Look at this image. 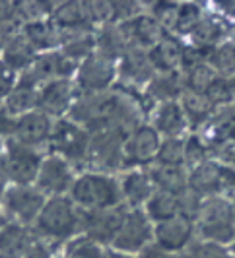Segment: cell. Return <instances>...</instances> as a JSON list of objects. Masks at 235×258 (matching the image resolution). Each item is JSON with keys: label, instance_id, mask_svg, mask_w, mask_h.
Returning <instances> with one entry per match:
<instances>
[{"label": "cell", "instance_id": "obj_1", "mask_svg": "<svg viewBox=\"0 0 235 258\" xmlns=\"http://www.w3.org/2000/svg\"><path fill=\"white\" fill-rule=\"evenodd\" d=\"M78 231H82V210H76L74 202L63 196L45 202L35 220V233L49 243H63Z\"/></svg>", "mask_w": 235, "mask_h": 258}, {"label": "cell", "instance_id": "obj_2", "mask_svg": "<svg viewBox=\"0 0 235 258\" xmlns=\"http://www.w3.org/2000/svg\"><path fill=\"white\" fill-rule=\"evenodd\" d=\"M195 225L202 235V241L216 245H227L235 241V218L233 206L222 196L204 198L195 218Z\"/></svg>", "mask_w": 235, "mask_h": 258}, {"label": "cell", "instance_id": "obj_3", "mask_svg": "<svg viewBox=\"0 0 235 258\" xmlns=\"http://www.w3.org/2000/svg\"><path fill=\"white\" fill-rule=\"evenodd\" d=\"M72 202L84 212L117 208L123 202L119 182L103 173H86L72 184Z\"/></svg>", "mask_w": 235, "mask_h": 258}, {"label": "cell", "instance_id": "obj_4", "mask_svg": "<svg viewBox=\"0 0 235 258\" xmlns=\"http://www.w3.org/2000/svg\"><path fill=\"white\" fill-rule=\"evenodd\" d=\"M0 258H51V248L26 225H4L0 229Z\"/></svg>", "mask_w": 235, "mask_h": 258}, {"label": "cell", "instance_id": "obj_5", "mask_svg": "<svg viewBox=\"0 0 235 258\" xmlns=\"http://www.w3.org/2000/svg\"><path fill=\"white\" fill-rule=\"evenodd\" d=\"M90 140L92 136L88 134V130L82 128L74 120H58L52 126L49 144L56 154L63 155V159L80 163L88 159Z\"/></svg>", "mask_w": 235, "mask_h": 258}, {"label": "cell", "instance_id": "obj_6", "mask_svg": "<svg viewBox=\"0 0 235 258\" xmlns=\"http://www.w3.org/2000/svg\"><path fill=\"white\" fill-rule=\"evenodd\" d=\"M152 237H154V227L150 225V218L140 208L129 210L117 237L113 241V246H115V250L125 252V254L142 252L144 248L150 246Z\"/></svg>", "mask_w": 235, "mask_h": 258}, {"label": "cell", "instance_id": "obj_7", "mask_svg": "<svg viewBox=\"0 0 235 258\" xmlns=\"http://www.w3.org/2000/svg\"><path fill=\"white\" fill-rule=\"evenodd\" d=\"M125 140H127V134L119 130H107V132L93 134L86 161H90L99 171H115L123 165Z\"/></svg>", "mask_w": 235, "mask_h": 258}, {"label": "cell", "instance_id": "obj_8", "mask_svg": "<svg viewBox=\"0 0 235 258\" xmlns=\"http://www.w3.org/2000/svg\"><path fill=\"white\" fill-rule=\"evenodd\" d=\"M127 212L129 210H125L123 204L117 208H109V210H97V212L82 210V231L86 233L90 241L97 245H105V243L113 245Z\"/></svg>", "mask_w": 235, "mask_h": 258}, {"label": "cell", "instance_id": "obj_9", "mask_svg": "<svg viewBox=\"0 0 235 258\" xmlns=\"http://www.w3.org/2000/svg\"><path fill=\"white\" fill-rule=\"evenodd\" d=\"M159 132L154 126L140 124L136 130H132L125 140L123 148V165H144V163H154L159 152Z\"/></svg>", "mask_w": 235, "mask_h": 258}, {"label": "cell", "instance_id": "obj_10", "mask_svg": "<svg viewBox=\"0 0 235 258\" xmlns=\"http://www.w3.org/2000/svg\"><path fill=\"white\" fill-rule=\"evenodd\" d=\"M4 167L8 179L18 182L20 186H27L33 179H37L41 157L37 152H33V148L12 140L8 142V154L4 155Z\"/></svg>", "mask_w": 235, "mask_h": 258}, {"label": "cell", "instance_id": "obj_11", "mask_svg": "<svg viewBox=\"0 0 235 258\" xmlns=\"http://www.w3.org/2000/svg\"><path fill=\"white\" fill-rule=\"evenodd\" d=\"M115 78V60L107 58L99 52L88 56L78 70V88L86 95L107 91Z\"/></svg>", "mask_w": 235, "mask_h": 258}, {"label": "cell", "instance_id": "obj_12", "mask_svg": "<svg viewBox=\"0 0 235 258\" xmlns=\"http://www.w3.org/2000/svg\"><path fill=\"white\" fill-rule=\"evenodd\" d=\"M2 204L8 210V214L14 216L20 223H33L39 218L41 210L45 206V198L39 188H29V186H12L4 192Z\"/></svg>", "mask_w": 235, "mask_h": 258}, {"label": "cell", "instance_id": "obj_13", "mask_svg": "<svg viewBox=\"0 0 235 258\" xmlns=\"http://www.w3.org/2000/svg\"><path fill=\"white\" fill-rule=\"evenodd\" d=\"M119 26H121V31L127 39L129 47H138L144 51L146 49L150 51L165 37V29L154 16H136L131 22H125Z\"/></svg>", "mask_w": 235, "mask_h": 258}, {"label": "cell", "instance_id": "obj_14", "mask_svg": "<svg viewBox=\"0 0 235 258\" xmlns=\"http://www.w3.org/2000/svg\"><path fill=\"white\" fill-rule=\"evenodd\" d=\"M193 233H195V221L177 216L175 220L157 223L154 229V239L159 248L167 252H179L193 243Z\"/></svg>", "mask_w": 235, "mask_h": 258}, {"label": "cell", "instance_id": "obj_15", "mask_svg": "<svg viewBox=\"0 0 235 258\" xmlns=\"http://www.w3.org/2000/svg\"><path fill=\"white\" fill-rule=\"evenodd\" d=\"M72 184H74V177H72V169L66 159L52 155V157H47L45 161H41L39 173H37L39 192L58 196L68 188H72Z\"/></svg>", "mask_w": 235, "mask_h": 258}, {"label": "cell", "instance_id": "obj_16", "mask_svg": "<svg viewBox=\"0 0 235 258\" xmlns=\"http://www.w3.org/2000/svg\"><path fill=\"white\" fill-rule=\"evenodd\" d=\"M52 124L51 118L45 113H26L16 120V142L24 144L27 148L39 146L51 138Z\"/></svg>", "mask_w": 235, "mask_h": 258}, {"label": "cell", "instance_id": "obj_17", "mask_svg": "<svg viewBox=\"0 0 235 258\" xmlns=\"http://www.w3.org/2000/svg\"><path fill=\"white\" fill-rule=\"evenodd\" d=\"M37 107L45 115H65V111L72 109V86L68 80H52L43 86L39 91Z\"/></svg>", "mask_w": 235, "mask_h": 258}, {"label": "cell", "instance_id": "obj_18", "mask_svg": "<svg viewBox=\"0 0 235 258\" xmlns=\"http://www.w3.org/2000/svg\"><path fill=\"white\" fill-rule=\"evenodd\" d=\"M189 188L195 190L202 200L204 196H220L222 192V163L218 161H204L196 165L189 175Z\"/></svg>", "mask_w": 235, "mask_h": 258}, {"label": "cell", "instance_id": "obj_19", "mask_svg": "<svg viewBox=\"0 0 235 258\" xmlns=\"http://www.w3.org/2000/svg\"><path fill=\"white\" fill-rule=\"evenodd\" d=\"M154 66L150 62L148 51L138 47H129L125 54L121 56V76L123 80H129L134 86L150 84L154 80Z\"/></svg>", "mask_w": 235, "mask_h": 258}, {"label": "cell", "instance_id": "obj_20", "mask_svg": "<svg viewBox=\"0 0 235 258\" xmlns=\"http://www.w3.org/2000/svg\"><path fill=\"white\" fill-rule=\"evenodd\" d=\"M156 192V186L150 179V175L146 171H129L123 182H121V194L123 200L127 202V206L131 210H138V206L146 204Z\"/></svg>", "mask_w": 235, "mask_h": 258}, {"label": "cell", "instance_id": "obj_21", "mask_svg": "<svg viewBox=\"0 0 235 258\" xmlns=\"http://www.w3.org/2000/svg\"><path fill=\"white\" fill-rule=\"evenodd\" d=\"M148 175L154 182L156 190H161V192L179 196L189 188V175L183 165H163L154 161V165L148 169Z\"/></svg>", "mask_w": 235, "mask_h": 258}, {"label": "cell", "instance_id": "obj_22", "mask_svg": "<svg viewBox=\"0 0 235 258\" xmlns=\"http://www.w3.org/2000/svg\"><path fill=\"white\" fill-rule=\"evenodd\" d=\"M183 51L185 47L181 45L179 39L165 35L156 47H152L148 51V56H150V62L156 72L167 74V72H177V68H181Z\"/></svg>", "mask_w": 235, "mask_h": 258}, {"label": "cell", "instance_id": "obj_23", "mask_svg": "<svg viewBox=\"0 0 235 258\" xmlns=\"http://www.w3.org/2000/svg\"><path fill=\"white\" fill-rule=\"evenodd\" d=\"M52 24L63 29V33L68 31H82V29H92L93 24L86 2H65L52 12Z\"/></svg>", "mask_w": 235, "mask_h": 258}, {"label": "cell", "instance_id": "obj_24", "mask_svg": "<svg viewBox=\"0 0 235 258\" xmlns=\"http://www.w3.org/2000/svg\"><path fill=\"white\" fill-rule=\"evenodd\" d=\"M189 120L183 113V107L177 101H169V103H161L156 109V116H154V128L159 134H165L167 138H179L187 128Z\"/></svg>", "mask_w": 235, "mask_h": 258}, {"label": "cell", "instance_id": "obj_25", "mask_svg": "<svg viewBox=\"0 0 235 258\" xmlns=\"http://www.w3.org/2000/svg\"><path fill=\"white\" fill-rule=\"evenodd\" d=\"M185 80H181L179 72H167V74H157L148 86V97L159 105L177 101V97L183 95Z\"/></svg>", "mask_w": 235, "mask_h": 258}, {"label": "cell", "instance_id": "obj_26", "mask_svg": "<svg viewBox=\"0 0 235 258\" xmlns=\"http://www.w3.org/2000/svg\"><path fill=\"white\" fill-rule=\"evenodd\" d=\"M24 37L31 43L33 49H52L54 45L63 43V31L51 22L41 20L31 22L24 27Z\"/></svg>", "mask_w": 235, "mask_h": 258}, {"label": "cell", "instance_id": "obj_27", "mask_svg": "<svg viewBox=\"0 0 235 258\" xmlns=\"http://www.w3.org/2000/svg\"><path fill=\"white\" fill-rule=\"evenodd\" d=\"M127 49H129V43H127V39L121 31V26L105 24L101 27V31L97 33V37H95V52L103 54L111 60L123 56Z\"/></svg>", "mask_w": 235, "mask_h": 258}, {"label": "cell", "instance_id": "obj_28", "mask_svg": "<svg viewBox=\"0 0 235 258\" xmlns=\"http://www.w3.org/2000/svg\"><path fill=\"white\" fill-rule=\"evenodd\" d=\"M235 128V107L233 105H227L223 107L220 113H216L214 116H210L204 124V136L210 140L212 146L223 142V140H229ZM210 146V148H212Z\"/></svg>", "mask_w": 235, "mask_h": 258}, {"label": "cell", "instance_id": "obj_29", "mask_svg": "<svg viewBox=\"0 0 235 258\" xmlns=\"http://www.w3.org/2000/svg\"><path fill=\"white\" fill-rule=\"evenodd\" d=\"M225 29L227 26L223 20L216 18V16H204L198 27L191 33L195 39V47L202 49V51H212L216 47V43H220L225 35Z\"/></svg>", "mask_w": 235, "mask_h": 258}, {"label": "cell", "instance_id": "obj_30", "mask_svg": "<svg viewBox=\"0 0 235 258\" xmlns=\"http://www.w3.org/2000/svg\"><path fill=\"white\" fill-rule=\"evenodd\" d=\"M146 216L150 220L157 221V223H165V221L169 220H175L177 216H181L177 196L169 192L156 190L154 196L146 202Z\"/></svg>", "mask_w": 235, "mask_h": 258}, {"label": "cell", "instance_id": "obj_31", "mask_svg": "<svg viewBox=\"0 0 235 258\" xmlns=\"http://www.w3.org/2000/svg\"><path fill=\"white\" fill-rule=\"evenodd\" d=\"M181 107L189 122L193 124H206L212 113H214V105L208 99V95L202 93H193V91H183L181 95Z\"/></svg>", "mask_w": 235, "mask_h": 258}, {"label": "cell", "instance_id": "obj_32", "mask_svg": "<svg viewBox=\"0 0 235 258\" xmlns=\"http://www.w3.org/2000/svg\"><path fill=\"white\" fill-rule=\"evenodd\" d=\"M35 62V49L24 35H18L10 45L4 47V64L10 66L14 72L24 70Z\"/></svg>", "mask_w": 235, "mask_h": 258}, {"label": "cell", "instance_id": "obj_33", "mask_svg": "<svg viewBox=\"0 0 235 258\" xmlns=\"http://www.w3.org/2000/svg\"><path fill=\"white\" fill-rule=\"evenodd\" d=\"M208 64L214 72L223 80L235 76V43L225 41L222 45H216L208 54Z\"/></svg>", "mask_w": 235, "mask_h": 258}, {"label": "cell", "instance_id": "obj_34", "mask_svg": "<svg viewBox=\"0 0 235 258\" xmlns=\"http://www.w3.org/2000/svg\"><path fill=\"white\" fill-rule=\"evenodd\" d=\"M39 99V93L35 90V86L26 84V82H18V86L10 91L8 101H6V111L10 115H20V113H29Z\"/></svg>", "mask_w": 235, "mask_h": 258}, {"label": "cell", "instance_id": "obj_35", "mask_svg": "<svg viewBox=\"0 0 235 258\" xmlns=\"http://www.w3.org/2000/svg\"><path fill=\"white\" fill-rule=\"evenodd\" d=\"M218 78L220 76L214 72V68L204 62V64L193 68L191 72H187V76H185V90L206 95L210 88L216 84Z\"/></svg>", "mask_w": 235, "mask_h": 258}, {"label": "cell", "instance_id": "obj_36", "mask_svg": "<svg viewBox=\"0 0 235 258\" xmlns=\"http://www.w3.org/2000/svg\"><path fill=\"white\" fill-rule=\"evenodd\" d=\"M204 14L202 8L195 4V2H189V4H179V10H177V20H175V31L177 33H193L198 24L202 22Z\"/></svg>", "mask_w": 235, "mask_h": 258}, {"label": "cell", "instance_id": "obj_37", "mask_svg": "<svg viewBox=\"0 0 235 258\" xmlns=\"http://www.w3.org/2000/svg\"><path fill=\"white\" fill-rule=\"evenodd\" d=\"M156 163H163V165H183L185 140H181V138H167L165 142H161L156 157Z\"/></svg>", "mask_w": 235, "mask_h": 258}, {"label": "cell", "instance_id": "obj_38", "mask_svg": "<svg viewBox=\"0 0 235 258\" xmlns=\"http://www.w3.org/2000/svg\"><path fill=\"white\" fill-rule=\"evenodd\" d=\"M185 258H235V254L227 252L222 245L210 241H193L187 246Z\"/></svg>", "mask_w": 235, "mask_h": 258}, {"label": "cell", "instance_id": "obj_39", "mask_svg": "<svg viewBox=\"0 0 235 258\" xmlns=\"http://www.w3.org/2000/svg\"><path fill=\"white\" fill-rule=\"evenodd\" d=\"M105 256L107 254H105L103 246L90 241L88 237H82L78 241L70 243L68 250H66V258H105Z\"/></svg>", "mask_w": 235, "mask_h": 258}, {"label": "cell", "instance_id": "obj_40", "mask_svg": "<svg viewBox=\"0 0 235 258\" xmlns=\"http://www.w3.org/2000/svg\"><path fill=\"white\" fill-rule=\"evenodd\" d=\"M208 152H210V148L204 144V140H202L200 136H191V138L185 142V163L195 169L196 165L208 161V159H206V157H208Z\"/></svg>", "mask_w": 235, "mask_h": 258}, {"label": "cell", "instance_id": "obj_41", "mask_svg": "<svg viewBox=\"0 0 235 258\" xmlns=\"http://www.w3.org/2000/svg\"><path fill=\"white\" fill-rule=\"evenodd\" d=\"M51 6L49 2H22L16 4V12L20 16V20H27V24L31 22H41L47 14H51Z\"/></svg>", "mask_w": 235, "mask_h": 258}, {"label": "cell", "instance_id": "obj_42", "mask_svg": "<svg viewBox=\"0 0 235 258\" xmlns=\"http://www.w3.org/2000/svg\"><path fill=\"white\" fill-rule=\"evenodd\" d=\"M177 10H179V4L159 2V4H154V14L152 16L163 26V29H173L175 20H177Z\"/></svg>", "mask_w": 235, "mask_h": 258}, {"label": "cell", "instance_id": "obj_43", "mask_svg": "<svg viewBox=\"0 0 235 258\" xmlns=\"http://www.w3.org/2000/svg\"><path fill=\"white\" fill-rule=\"evenodd\" d=\"M206 95H208V99L212 101L214 107L216 105H225L227 107L229 101H233V93H231V88H229V82L223 80V78L216 80V84L210 88Z\"/></svg>", "mask_w": 235, "mask_h": 258}, {"label": "cell", "instance_id": "obj_44", "mask_svg": "<svg viewBox=\"0 0 235 258\" xmlns=\"http://www.w3.org/2000/svg\"><path fill=\"white\" fill-rule=\"evenodd\" d=\"M204 58H206V54H204L202 49H198V47H185L183 58H181V68L185 70V74L191 72L196 66L204 64Z\"/></svg>", "mask_w": 235, "mask_h": 258}, {"label": "cell", "instance_id": "obj_45", "mask_svg": "<svg viewBox=\"0 0 235 258\" xmlns=\"http://www.w3.org/2000/svg\"><path fill=\"white\" fill-rule=\"evenodd\" d=\"M18 35H20V16L0 22V47L10 45Z\"/></svg>", "mask_w": 235, "mask_h": 258}, {"label": "cell", "instance_id": "obj_46", "mask_svg": "<svg viewBox=\"0 0 235 258\" xmlns=\"http://www.w3.org/2000/svg\"><path fill=\"white\" fill-rule=\"evenodd\" d=\"M14 80H16V72L10 66L0 62V99L4 95H10V91L14 90Z\"/></svg>", "mask_w": 235, "mask_h": 258}, {"label": "cell", "instance_id": "obj_47", "mask_svg": "<svg viewBox=\"0 0 235 258\" xmlns=\"http://www.w3.org/2000/svg\"><path fill=\"white\" fill-rule=\"evenodd\" d=\"M16 132V120H14L8 111H2L0 109V134L2 136H8Z\"/></svg>", "mask_w": 235, "mask_h": 258}, {"label": "cell", "instance_id": "obj_48", "mask_svg": "<svg viewBox=\"0 0 235 258\" xmlns=\"http://www.w3.org/2000/svg\"><path fill=\"white\" fill-rule=\"evenodd\" d=\"M140 258H181V256H177L175 252H167V250L159 248L157 245H150L148 248L142 250Z\"/></svg>", "mask_w": 235, "mask_h": 258}, {"label": "cell", "instance_id": "obj_49", "mask_svg": "<svg viewBox=\"0 0 235 258\" xmlns=\"http://www.w3.org/2000/svg\"><path fill=\"white\" fill-rule=\"evenodd\" d=\"M14 6H16V4H10V2H0V22L12 20V18L18 16V12H16Z\"/></svg>", "mask_w": 235, "mask_h": 258}, {"label": "cell", "instance_id": "obj_50", "mask_svg": "<svg viewBox=\"0 0 235 258\" xmlns=\"http://www.w3.org/2000/svg\"><path fill=\"white\" fill-rule=\"evenodd\" d=\"M6 179H8V175H6V167H4V157H0V194L4 190Z\"/></svg>", "mask_w": 235, "mask_h": 258}, {"label": "cell", "instance_id": "obj_51", "mask_svg": "<svg viewBox=\"0 0 235 258\" xmlns=\"http://www.w3.org/2000/svg\"><path fill=\"white\" fill-rule=\"evenodd\" d=\"M105 258H132L131 254H125V252H119V250H115V252H107V256Z\"/></svg>", "mask_w": 235, "mask_h": 258}, {"label": "cell", "instance_id": "obj_52", "mask_svg": "<svg viewBox=\"0 0 235 258\" xmlns=\"http://www.w3.org/2000/svg\"><path fill=\"white\" fill-rule=\"evenodd\" d=\"M229 82V88H231V93H233V101H235V76L227 80Z\"/></svg>", "mask_w": 235, "mask_h": 258}, {"label": "cell", "instance_id": "obj_53", "mask_svg": "<svg viewBox=\"0 0 235 258\" xmlns=\"http://www.w3.org/2000/svg\"><path fill=\"white\" fill-rule=\"evenodd\" d=\"M4 225H6V220H4L2 216H0V227H4Z\"/></svg>", "mask_w": 235, "mask_h": 258}, {"label": "cell", "instance_id": "obj_54", "mask_svg": "<svg viewBox=\"0 0 235 258\" xmlns=\"http://www.w3.org/2000/svg\"><path fill=\"white\" fill-rule=\"evenodd\" d=\"M231 206H233V218H235V202H231Z\"/></svg>", "mask_w": 235, "mask_h": 258}, {"label": "cell", "instance_id": "obj_55", "mask_svg": "<svg viewBox=\"0 0 235 258\" xmlns=\"http://www.w3.org/2000/svg\"><path fill=\"white\" fill-rule=\"evenodd\" d=\"M231 248H233V254H235V241L231 243Z\"/></svg>", "mask_w": 235, "mask_h": 258}, {"label": "cell", "instance_id": "obj_56", "mask_svg": "<svg viewBox=\"0 0 235 258\" xmlns=\"http://www.w3.org/2000/svg\"><path fill=\"white\" fill-rule=\"evenodd\" d=\"M231 138H233V140H235V128H233V134H231Z\"/></svg>", "mask_w": 235, "mask_h": 258}, {"label": "cell", "instance_id": "obj_57", "mask_svg": "<svg viewBox=\"0 0 235 258\" xmlns=\"http://www.w3.org/2000/svg\"><path fill=\"white\" fill-rule=\"evenodd\" d=\"M233 165H235V161H233Z\"/></svg>", "mask_w": 235, "mask_h": 258}]
</instances>
